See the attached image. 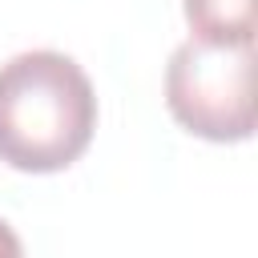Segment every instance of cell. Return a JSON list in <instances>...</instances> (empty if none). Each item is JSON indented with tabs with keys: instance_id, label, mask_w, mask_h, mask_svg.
Here are the masks:
<instances>
[{
	"instance_id": "1",
	"label": "cell",
	"mask_w": 258,
	"mask_h": 258,
	"mask_svg": "<svg viewBox=\"0 0 258 258\" xmlns=\"http://www.w3.org/2000/svg\"><path fill=\"white\" fill-rule=\"evenodd\" d=\"M97 133L89 73L56 52L32 48L0 64V161L20 173H60Z\"/></svg>"
},
{
	"instance_id": "2",
	"label": "cell",
	"mask_w": 258,
	"mask_h": 258,
	"mask_svg": "<svg viewBox=\"0 0 258 258\" xmlns=\"http://www.w3.org/2000/svg\"><path fill=\"white\" fill-rule=\"evenodd\" d=\"M165 109L173 121L214 145L254 137V48H218L185 40L165 64Z\"/></svg>"
},
{
	"instance_id": "3",
	"label": "cell",
	"mask_w": 258,
	"mask_h": 258,
	"mask_svg": "<svg viewBox=\"0 0 258 258\" xmlns=\"http://www.w3.org/2000/svg\"><path fill=\"white\" fill-rule=\"evenodd\" d=\"M189 40L218 48H254V0H181Z\"/></svg>"
},
{
	"instance_id": "4",
	"label": "cell",
	"mask_w": 258,
	"mask_h": 258,
	"mask_svg": "<svg viewBox=\"0 0 258 258\" xmlns=\"http://www.w3.org/2000/svg\"><path fill=\"white\" fill-rule=\"evenodd\" d=\"M0 258H24V246H20V238H16V230L0 218Z\"/></svg>"
}]
</instances>
